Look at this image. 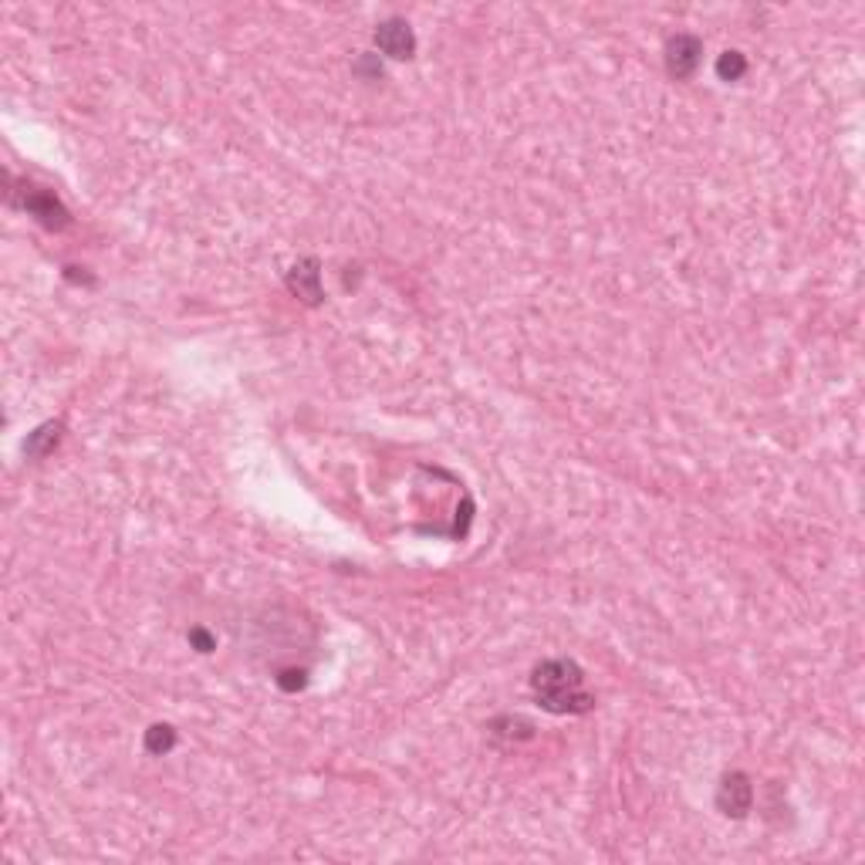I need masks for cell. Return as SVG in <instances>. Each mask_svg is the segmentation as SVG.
<instances>
[{
	"instance_id": "6da1fadb",
	"label": "cell",
	"mask_w": 865,
	"mask_h": 865,
	"mask_svg": "<svg viewBox=\"0 0 865 865\" xmlns=\"http://www.w3.org/2000/svg\"><path fill=\"white\" fill-rule=\"evenodd\" d=\"M534 700L548 713H588L595 697L585 690V673L572 659H548L531 676Z\"/></svg>"
},
{
	"instance_id": "7a4b0ae2",
	"label": "cell",
	"mask_w": 865,
	"mask_h": 865,
	"mask_svg": "<svg viewBox=\"0 0 865 865\" xmlns=\"http://www.w3.org/2000/svg\"><path fill=\"white\" fill-rule=\"evenodd\" d=\"M703 61V41L697 34H676V38L666 41V71L676 78V82H686V78L697 75Z\"/></svg>"
},
{
	"instance_id": "3957f363",
	"label": "cell",
	"mask_w": 865,
	"mask_h": 865,
	"mask_svg": "<svg viewBox=\"0 0 865 865\" xmlns=\"http://www.w3.org/2000/svg\"><path fill=\"white\" fill-rule=\"evenodd\" d=\"M21 207L38 217L48 230H65L71 224V213L61 207V200L51 190H41V186H24L21 190Z\"/></svg>"
},
{
	"instance_id": "277c9868",
	"label": "cell",
	"mask_w": 865,
	"mask_h": 865,
	"mask_svg": "<svg viewBox=\"0 0 865 865\" xmlns=\"http://www.w3.org/2000/svg\"><path fill=\"white\" fill-rule=\"evenodd\" d=\"M751 805H754V788H751V781H747V774H740V771L727 774L717 788V808L724 811L727 818H744L747 811H751Z\"/></svg>"
},
{
	"instance_id": "5b68a950",
	"label": "cell",
	"mask_w": 865,
	"mask_h": 865,
	"mask_svg": "<svg viewBox=\"0 0 865 865\" xmlns=\"http://www.w3.org/2000/svg\"><path fill=\"white\" fill-rule=\"evenodd\" d=\"M376 44L382 55L403 61V58H413L416 51V34L413 28L403 21V17H389V21H382L376 28Z\"/></svg>"
},
{
	"instance_id": "8992f818",
	"label": "cell",
	"mask_w": 865,
	"mask_h": 865,
	"mask_svg": "<svg viewBox=\"0 0 865 865\" xmlns=\"http://www.w3.org/2000/svg\"><path fill=\"white\" fill-rule=\"evenodd\" d=\"M288 288L291 294H298L305 305H318L325 294H321V271H318V261L315 257H305V261H298L288 271Z\"/></svg>"
},
{
	"instance_id": "52a82bcc",
	"label": "cell",
	"mask_w": 865,
	"mask_h": 865,
	"mask_svg": "<svg viewBox=\"0 0 865 865\" xmlns=\"http://www.w3.org/2000/svg\"><path fill=\"white\" fill-rule=\"evenodd\" d=\"M58 440H61V423H44V426H38V430L28 436L24 453H28L31 460H41V457H48V453L58 447Z\"/></svg>"
},
{
	"instance_id": "ba28073f",
	"label": "cell",
	"mask_w": 865,
	"mask_h": 865,
	"mask_svg": "<svg viewBox=\"0 0 865 865\" xmlns=\"http://www.w3.org/2000/svg\"><path fill=\"white\" fill-rule=\"evenodd\" d=\"M717 75H720V82H740V78L747 75V58L740 55V51H724L717 61Z\"/></svg>"
},
{
	"instance_id": "9c48e42d",
	"label": "cell",
	"mask_w": 865,
	"mask_h": 865,
	"mask_svg": "<svg viewBox=\"0 0 865 865\" xmlns=\"http://www.w3.org/2000/svg\"><path fill=\"white\" fill-rule=\"evenodd\" d=\"M176 747V730L169 724H156L146 730V751L149 754H169Z\"/></svg>"
},
{
	"instance_id": "30bf717a",
	"label": "cell",
	"mask_w": 865,
	"mask_h": 865,
	"mask_svg": "<svg viewBox=\"0 0 865 865\" xmlns=\"http://www.w3.org/2000/svg\"><path fill=\"white\" fill-rule=\"evenodd\" d=\"M305 683H308V673H305V670H284V673L278 676V686H281L284 693L305 690Z\"/></svg>"
},
{
	"instance_id": "8fae6325",
	"label": "cell",
	"mask_w": 865,
	"mask_h": 865,
	"mask_svg": "<svg viewBox=\"0 0 865 865\" xmlns=\"http://www.w3.org/2000/svg\"><path fill=\"white\" fill-rule=\"evenodd\" d=\"M190 642L196 646V653H213V636L207 629H190Z\"/></svg>"
}]
</instances>
